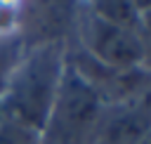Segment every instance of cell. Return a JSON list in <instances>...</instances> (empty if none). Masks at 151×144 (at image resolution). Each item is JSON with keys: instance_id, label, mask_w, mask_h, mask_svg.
Instances as JSON below:
<instances>
[{"instance_id": "4", "label": "cell", "mask_w": 151, "mask_h": 144, "mask_svg": "<svg viewBox=\"0 0 151 144\" xmlns=\"http://www.w3.org/2000/svg\"><path fill=\"white\" fill-rule=\"evenodd\" d=\"M139 144H151V130H149V132H146V135H144V139H142V142H139Z\"/></svg>"}, {"instance_id": "1", "label": "cell", "mask_w": 151, "mask_h": 144, "mask_svg": "<svg viewBox=\"0 0 151 144\" xmlns=\"http://www.w3.org/2000/svg\"><path fill=\"white\" fill-rule=\"evenodd\" d=\"M64 71L66 59L61 40H45L21 57L5 90L7 111L17 118V123L40 132L54 104Z\"/></svg>"}, {"instance_id": "3", "label": "cell", "mask_w": 151, "mask_h": 144, "mask_svg": "<svg viewBox=\"0 0 151 144\" xmlns=\"http://www.w3.org/2000/svg\"><path fill=\"white\" fill-rule=\"evenodd\" d=\"M80 38L85 50L109 71H132L144 59V42L139 33L104 19L94 9L80 21Z\"/></svg>"}, {"instance_id": "2", "label": "cell", "mask_w": 151, "mask_h": 144, "mask_svg": "<svg viewBox=\"0 0 151 144\" xmlns=\"http://www.w3.org/2000/svg\"><path fill=\"white\" fill-rule=\"evenodd\" d=\"M104 125V104L97 85L66 64L54 104L40 127V144H97Z\"/></svg>"}]
</instances>
